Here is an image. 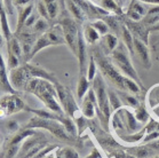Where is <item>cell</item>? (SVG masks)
<instances>
[{
	"instance_id": "9a60e30c",
	"label": "cell",
	"mask_w": 159,
	"mask_h": 158,
	"mask_svg": "<svg viewBox=\"0 0 159 158\" xmlns=\"http://www.w3.org/2000/svg\"><path fill=\"white\" fill-rule=\"evenodd\" d=\"M34 9H36V1H33V2L26 5V6H23V7L16 8L17 20H16V29H15L14 33L21 32L23 30L24 25H25V22L28 21V18L30 17V15L32 14Z\"/></svg>"
},
{
	"instance_id": "f546056e",
	"label": "cell",
	"mask_w": 159,
	"mask_h": 158,
	"mask_svg": "<svg viewBox=\"0 0 159 158\" xmlns=\"http://www.w3.org/2000/svg\"><path fill=\"white\" fill-rule=\"evenodd\" d=\"M21 64H23V62L15 55L11 54V53H7V68L8 70H13V69L18 68Z\"/></svg>"
},
{
	"instance_id": "30bf717a",
	"label": "cell",
	"mask_w": 159,
	"mask_h": 158,
	"mask_svg": "<svg viewBox=\"0 0 159 158\" xmlns=\"http://www.w3.org/2000/svg\"><path fill=\"white\" fill-rule=\"evenodd\" d=\"M48 141L43 133L31 135L21 144L16 158H33L48 146Z\"/></svg>"
},
{
	"instance_id": "3957f363",
	"label": "cell",
	"mask_w": 159,
	"mask_h": 158,
	"mask_svg": "<svg viewBox=\"0 0 159 158\" xmlns=\"http://www.w3.org/2000/svg\"><path fill=\"white\" fill-rule=\"evenodd\" d=\"M25 127L29 128H40L47 131L52 135H54L56 139L66 142V143H73L77 140V137H72L71 134L66 131L65 126L61 122H58L56 119H49V118H43L39 116H33L30 118V120L25 124Z\"/></svg>"
},
{
	"instance_id": "74e56055",
	"label": "cell",
	"mask_w": 159,
	"mask_h": 158,
	"mask_svg": "<svg viewBox=\"0 0 159 158\" xmlns=\"http://www.w3.org/2000/svg\"><path fill=\"white\" fill-rule=\"evenodd\" d=\"M141 2H147V4H152V5H159V0H139Z\"/></svg>"
},
{
	"instance_id": "7402d4cb",
	"label": "cell",
	"mask_w": 159,
	"mask_h": 158,
	"mask_svg": "<svg viewBox=\"0 0 159 158\" xmlns=\"http://www.w3.org/2000/svg\"><path fill=\"white\" fill-rule=\"evenodd\" d=\"M56 158H80L79 154L72 147H58L55 150Z\"/></svg>"
},
{
	"instance_id": "836d02e7",
	"label": "cell",
	"mask_w": 159,
	"mask_h": 158,
	"mask_svg": "<svg viewBox=\"0 0 159 158\" xmlns=\"http://www.w3.org/2000/svg\"><path fill=\"white\" fill-rule=\"evenodd\" d=\"M5 6H6V9H7L8 16L9 17H13L15 14V7L13 5V0H4Z\"/></svg>"
},
{
	"instance_id": "4dcf8cb0",
	"label": "cell",
	"mask_w": 159,
	"mask_h": 158,
	"mask_svg": "<svg viewBox=\"0 0 159 158\" xmlns=\"http://www.w3.org/2000/svg\"><path fill=\"white\" fill-rule=\"evenodd\" d=\"M129 8L134 9L135 12H138L139 14L142 15V16L147 15V13H148L147 8H145L144 6L141 4V1H139V0H134V1H132V4H130Z\"/></svg>"
},
{
	"instance_id": "603a6c76",
	"label": "cell",
	"mask_w": 159,
	"mask_h": 158,
	"mask_svg": "<svg viewBox=\"0 0 159 158\" xmlns=\"http://www.w3.org/2000/svg\"><path fill=\"white\" fill-rule=\"evenodd\" d=\"M117 93H118V95H119L121 102H123V103H125L126 105H128V107H130V108L136 109L139 107V105H140L139 101L136 100V99H135L134 96H132V94H129L128 92H123V91H118Z\"/></svg>"
},
{
	"instance_id": "277c9868",
	"label": "cell",
	"mask_w": 159,
	"mask_h": 158,
	"mask_svg": "<svg viewBox=\"0 0 159 158\" xmlns=\"http://www.w3.org/2000/svg\"><path fill=\"white\" fill-rule=\"evenodd\" d=\"M92 88L94 90L98 101V111L96 115L100 117V122L102 126L105 129L109 128V123L111 117V107H110V101H109V92L107 90L104 83V78L102 77L101 73H98L95 79L92 81Z\"/></svg>"
},
{
	"instance_id": "e575fe53",
	"label": "cell",
	"mask_w": 159,
	"mask_h": 158,
	"mask_svg": "<svg viewBox=\"0 0 159 158\" xmlns=\"http://www.w3.org/2000/svg\"><path fill=\"white\" fill-rule=\"evenodd\" d=\"M34 0H13V5H14L15 9L18 7H23V6H26V5L33 2Z\"/></svg>"
},
{
	"instance_id": "ab89813d",
	"label": "cell",
	"mask_w": 159,
	"mask_h": 158,
	"mask_svg": "<svg viewBox=\"0 0 159 158\" xmlns=\"http://www.w3.org/2000/svg\"><path fill=\"white\" fill-rule=\"evenodd\" d=\"M151 30H153V31H159V22L156 25H153V26H152Z\"/></svg>"
},
{
	"instance_id": "7c38bea8",
	"label": "cell",
	"mask_w": 159,
	"mask_h": 158,
	"mask_svg": "<svg viewBox=\"0 0 159 158\" xmlns=\"http://www.w3.org/2000/svg\"><path fill=\"white\" fill-rule=\"evenodd\" d=\"M83 115L87 119H94L98 111V101H96V95H95L94 90L90 87V90L87 92V94L81 100V105H80Z\"/></svg>"
},
{
	"instance_id": "f1b7e54d",
	"label": "cell",
	"mask_w": 159,
	"mask_h": 158,
	"mask_svg": "<svg viewBox=\"0 0 159 158\" xmlns=\"http://www.w3.org/2000/svg\"><path fill=\"white\" fill-rule=\"evenodd\" d=\"M135 117L138 119L140 123H145L150 118V115H149L148 110L145 109V107L142 104V105H139L138 108H136V111H135Z\"/></svg>"
},
{
	"instance_id": "6da1fadb",
	"label": "cell",
	"mask_w": 159,
	"mask_h": 158,
	"mask_svg": "<svg viewBox=\"0 0 159 158\" xmlns=\"http://www.w3.org/2000/svg\"><path fill=\"white\" fill-rule=\"evenodd\" d=\"M25 92L34 95L37 99L45 105V108L53 112L62 114L63 109L61 107L57 96V91L55 84L43 78H32L25 87Z\"/></svg>"
},
{
	"instance_id": "4316f807",
	"label": "cell",
	"mask_w": 159,
	"mask_h": 158,
	"mask_svg": "<svg viewBox=\"0 0 159 158\" xmlns=\"http://www.w3.org/2000/svg\"><path fill=\"white\" fill-rule=\"evenodd\" d=\"M87 78L89 81H93L95 79V77L98 76V64L95 61L93 54L89 56V61H88V67H87Z\"/></svg>"
},
{
	"instance_id": "ee69618b",
	"label": "cell",
	"mask_w": 159,
	"mask_h": 158,
	"mask_svg": "<svg viewBox=\"0 0 159 158\" xmlns=\"http://www.w3.org/2000/svg\"><path fill=\"white\" fill-rule=\"evenodd\" d=\"M153 158H159V156H156V157H153Z\"/></svg>"
},
{
	"instance_id": "5bb4252c",
	"label": "cell",
	"mask_w": 159,
	"mask_h": 158,
	"mask_svg": "<svg viewBox=\"0 0 159 158\" xmlns=\"http://www.w3.org/2000/svg\"><path fill=\"white\" fill-rule=\"evenodd\" d=\"M134 52L145 68L149 69L151 67V58H150L148 46L143 40H141L138 37H134Z\"/></svg>"
},
{
	"instance_id": "9c48e42d",
	"label": "cell",
	"mask_w": 159,
	"mask_h": 158,
	"mask_svg": "<svg viewBox=\"0 0 159 158\" xmlns=\"http://www.w3.org/2000/svg\"><path fill=\"white\" fill-rule=\"evenodd\" d=\"M28 104L17 93H6L0 96V118H6L24 111Z\"/></svg>"
},
{
	"instance_id": "1f68e13d",
	"label": "cell",
	"mask_w": 159,
	"mask_h": 158,
	"mask_svg": "<svg viewBox=\"0 0 159 158\" xmlns=\"http://www.w3.org/2000/svg\"><path fill=\"white\" fill-rule=\"evenodd\" d=\"M6 128L8 129V132H11V134H14V133H16L21 127H20V124H18L16 120L11 119V120H8V122L6 123Z\"/></svg>"
},
{
	"instance_id": "83f0119b",
	"label": "cell",
	"mask_w": 159,
	"mask_h": 158,
	"mask_svg": "<svg viewBox=\"0 0 159 158\" xmlns=\"http://www.w3.org/2000/svg\"><path fill=\"white\" fill-rule=\"evenodd\" d=\"M104 44H105V46H107L109 52L112 53L117 47L119 46V40H118L116 35H113V33H108V35H105L104 36Z\"/></svg>"
},
{
	"instance_id": "cb8c5ba5",
	"label": "cell",
	"mask_w": 159,
	"mask_h": 158,
	"mask_svg": "<svg viewBox=\"0 0 159 158\" xmlns=\"http://www.w3.org/2000/svg\"><path fill=\"white\" fill-rule=\"evenodd\" d=\"M92 26L95 28V30L98 31L102 37H104L105 35L109 33V30H110V26L108 25V23L103 20V18H96V20H93V21L89 22Z\"/></svg>"
},
{
	"instance_id": "8fae6325",
	"label": "cell",
	"mask_w": 159,
	"mask_h": 158,
	"mask_svg": "<svg viewBox=\"0 0 159 158\" xmlns=\"http://www.w3.org/2000/svg\"><path fill=\"white\" fill-rule=\"evenodd\" d=\"M32 79L29 69L25 63L21 64L18 68L9 70V81L16 92H25V87Z\"/></svg>"
},
{
	"instance_id": "7bdbcfd3",
	"label": "cell",
	"mask_w": 159,
	"mask_h": 158,
	"mask_svg": "<svg viewBox=\"0 0 159 158\" xmlns=\"http://www.w3.org/2000/svg\"><path fill=\"white\" fill-rule=\"evenodd\" d=\"M90 1H93V2H95V1H96V0H90Z\"/></svg>"
},
{
	"instance_id": "8d00e7d4",
	"label": "cell",
	"mask_w": 159,
	"mask_h": 158,
	"mask_svg": "<svg viewBox=\"0 0 159 158\" xmlns=\"http://www.w3.org/2000/svg\"><path fill=\"white\" fill-rule=\"evenodd\" d=\"M159 14V5L158 6H156V7L151 8V9H149L147 15H158Z\"/></svg>"
},
{
	"instance_id": "52a82bcc",
	"label": "cell",
	"mask_w": 159,
	"mask_h": 158,
	"mask_svg": "<svg viewBox=\"0 0 159 158\" xmlns=\"http://www.w3.org/2000/svg\"><path fill=\"white\" fill-rule=\"evenodd\" d=\"M128 53L129 52L126 48V46L121 44L111 53V60L115 63V65L123 72L124 75L134 79L140 85L141 84V79H140L138 72H136L135 68H134L132 62H130V58Z\"/></svg>"
},
{
	"instance_id": "d6a6232c",
	"label": "cell",
	"mask_w": 159,
	"mask_h": 158,
	"mask_svg": "<svg viewBox=\"0 0 159 158\" xmlns=\"http://www.w3.org/2000/svg\"><path fill=\"white\" fill-rule=\"evenodd\" d=\"M127 16L130 18V20H133V21L135 22H139L142 20V15H140L138 13V12H135L134 9H132V8H128V11H127Z\"/></svg>"
},
{
	"instance_id": "ffe728a7",
	"label": "cell",
	"mask_w": 159,
	"mask_h": 158,
	"mask_svg": "<svg viewBox=\"0 0 159 158\" xmlns=\"http://www.w3.org/2000/svg\"><path fill=\"white\" fill-rule=\"evenodd\" d=\"M90 83L87 78L86 75H79V79H78V84H77V97L78 100L81 101L84 96L87 94V92L90 90Z\"/></svg>"
},
{
	"instance_id": "ac0fdd59",
	"label": "cell",
	"mask_w": 159,
	"mask_h": 158,
	"mask_svg": "<svg viewBox=\"0 0 159 158\" xmlns=\"http://www.w3.org/2000/svg\"><path fill=\"white\" fill-rule=\"evenodd\" d=\"M81 32H83L84 39H85V41L87 43V45H95V44H98L102 37L101 35L95 30V28L92 26L90 23H86V24L84 25Z\"/></svg>"
},
{
	"instance_id": "ba28073f",
	"label": "cell",
	"mask_w": 159,
	"mask_h": 158,
	"mask_svg": "<svg viewBox=\"0 0 159 158\" xmlns=\"http://www.w3.org/2000/svg\"><path fill=\"white\" fill-rule=\"evenodd\" d=\"M58 24L61 25L63 36H64L65 45L69 47V49L72 52V54L76 56L77 54V44H78V38H79V23L71 16V15H63L60 16L57 20Z\"/></svg>"
},
{
	"instance_id": "484cf974",
	"label": "cell",
	"mask_w": 159,
	"mask_h": 158,
	"mask_svg": "<svg viewBox=\"0 0 159 158\" xmlns=\"http://www.w3.org/2000/svg\"><path fill=\"white\" fill-rule=\"evenodd\" d=\"M108 92H109V101H110L111 111L115 112L123 107V102H121V100H120V97L117 92H113L111 90H109Z\"/></svg>"
},
{
	"instance_id": "2e32d148",
	"label": "cell",
	"mask_w": 159,
	"mask_h": 158,
	"mask_svg": "<svg viewBox=\"0 0 159 158\" xmlns=\"http://www.w3.org/2000/svg\"><path fill=\"white\" fill-rule=\"evenodd\" d=\"M65 6H66V9H68V12L70 13V15H71L79 24H84V23L88 20V16H87V14L84 12L83 8L80 7L77 2H75L73 0H65Z\"/></svg>"
},
{
	"instance_id": "7a4b0ae2",
	"label": "cell",
	"mask_w": 159,
	"mask_h": 158,
	"mask_svg": "<svg viewBox=\"0 0 159 158\" xmlns=\"http://www.w3.org/2000/svg\"><path fill=\"white\" fill-rule=\"evenodd\" d=\"M92 54L96 61V64L100 69L102 77L119 91L127 92L126 83L128 77L124 75L123 72L117 68L111 58H107L100 49H94Z\"/></svg>"
},
{
	"instance_id": "d6986e66",
	"label": "cell",
	"mask_w": 159,
	"mask_h": 158,
	"mask_svg": "<svg viewBox=\"0 0 159 158\" xmlns=\"http://www.w3.org/2000/svg\"><path fill=\"white\" fill-rule=\"evenodd\" d=\"M95 4L98 5L100 7L109 12L110 14L115 15H121L123 11H121V6H120L116 0H96Z\"/></svg>"
},
{
	"instance_id": "5b68a950",
	"label": "cell",
	"mask_w": 159,
	"mask_h": 158,
	"mask_svg": "<svg viewBox=\"0 0 159 158\" xmlns=\"http://www.w3.org/2000/svg\"><path fill=\"white\" fill-rule=\"evenodd\" d=\"M60 45H65L64 36H63L61 25L58 23H54L46 32L40 35L37 38L36 43L32 47V50L29 55L28 62L31 61L39 52H41L45 48H48L51 46H60Z\"/></svg>"
},
{
	"instance_id": "b9f144b4",
	"label": "cell",
	"mask_w": 159,
	"mask_h": 158,
	"mask_svg": "<svg viewBox=\"0 0 159 158\" xmlns=\"http://www.w3.org/2000/svg\"><path fill=\"white\" fill-rule=\"evenodd\" d=\"M155 111H156V114H157V116H158V117H159V108L157 109V110H155Z\"/></svg>"
},
{
	"instance_id": "4fadbf2b",
	"label": "cell",
	"mask_w": 159,
	"mask_h": 158,
	"mask_svg": "<svg viewBox=\"0 0 159 158\" xmlns=\"http://www.w3.org/2000/svg\"><path fill=\"white\" fill-rule=\"evenodd\" d=\"M76 58L78 60L79 64V75H86L87 73V60H88V52H87V43L84 39L83 32L80 30L79 38H78V44H77V54Z\"/></svg>"
},
{
	"instance_id": "e0dca14e",
	"label": "cell",
	"mask_w": 159,
	"mask_h": 158,
	"mask_svg": "<svg viewBox=\"0 0 159 158\" xmlns=\"http://www.w3.org/2000/svg\"><path fill=\"white\" fill-rule=\"evenodd\" d=\"M6 44H7V53H11V54L17 56L23 63H25L23 48H22L21 43H20V40H18V38L16 37L15 33L9 38V39L6 40Z\"/></svg>"
},
{
	"instance_id": "d4e9b609",
	"label": "cell",
	"mask_w": 159,
	"mask_h": 158,
	"mask_svg": "<svg viewBox=\"0 0 159 158\" xmlns=\"http://www.w3.org/2000/svg\"><path fill=\"white\" fill-rule=\"evenodd\" d=\"M148 103L151 109H156L159 104V85H156L149 91L148 94Z\"/></svg>"
},
{
	"instance_id": "8992f818",
	"label": "cell",
	"mask_w": 159,
	"mask_h": 158,
	"mask_svg": "<svg viewBox=\"0 0 159 158\" xmlns=\"http://www.w3.org/2000/svg\"><path fill=\"white\" fill-rule=\"evenodd\" d=\"M55 87H56V91H57V96L63 111L68 116H70L75 120V123L78 122L79 119L84 118L85 116L83 115L81 109L78 105L77 101L75 100V96L72 95L71 91L66 86L62 85L61 83H57L55 85Z\"/></svg>"
},
{
	"instance_id": "44dd1931",
	"label": "cell",
	"mask_w": 159,
	"mask_h": 158,
	"mask_svg": "<svg viewBox=\"0 0 159 158\" xmlns=\"http://www.w3.org/2000/svg\"><path fill=\"white\" fill-rule=\"evenodd\" d=\"M121 33H123V43L126 46V48L128 49L129 54L134 55V37L132 36V32L129 31V29L127 28L126 25H124L121 29Z\"/></svg>"
},
{
	"instance_id": "f35d334b",
	"label": "cell",
	"mask_w": 159,
	"mask_h": 158,
	"mask_svg": "<svg viewBox=\"0 0 159 158\" xmlns=\"http://www.w3.org/2000/svg\"><path fill=\"white\" fill-rule=\"evenodd\" d=\"M43 158H56V155H55V151H52V152H49L48 155H46L45 157Z\"/></svg>"
},
{
	"instance_id": "d590c367",
	"label": "cell",
	"mask_w": 159,
	"mask_h": 158,
	"mask_svg": "<svg viewBox=\"0 0 159 158\" xmlns=\"http://www.w3.org/2000/svg\"><path fill=\"white\" fill-rule=\"evenodd\" d=\"M86 158H102V157H101V155H100V152L98 151V149H95L94 148L93 151H92V152H90Z\"/></svg>"
},
{
	"instance_id": "60d3db41",
	"label": "cell",
	"mask_w": 159,
	"mask_h": 158,
	"mask_svg": "<svg viewBox=\"0 0 159 158\" xmlns=\"http://www.w3.org/2000/svg\"><path fill=\"white\" fill-rule=\"evenodd\" d=\"M116 1L120 5V6H121V4H124V2H125V0H116Z\"/></svg>"
}]
</instances>
